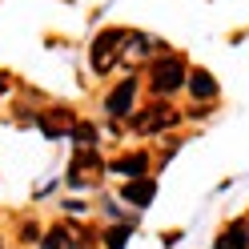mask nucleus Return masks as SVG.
<instances>
[{
  "mask_svg": "<svg viewBox=\"0 0 249 249\" xmlns=\"http://www.w3.org/2000/svg\"><path fill=\"white\" fill-rule=\"evenodd\" d=\"M189 92H193V101H213V97H217V81H213L205 69H197V72L189 76Z\"/></svg>",
  "mask_w": 249,
  "mask_h": 249,
  "instance_id": "nucleus-7",
  "label": "nucleus"
},
{
  "mask_svg": "<svg viewBox=\"0 0 249 249\" xmlns=\"http://www.w3.org/2000/svg\"><path fill=\"white\" fill-rule=\"evenodd\" d=\"M92 169H97V173H101V157H97V153H81V157H76L72 165H69V181H76V185H81L89 173H92Z\"/></svg>",
  "mask_w": 249,
  "mask_h": 249,
  "instance_id": "nucleus-10",
  "label": "nucleus"
},
{
  "mask_svg": "<svg viewBox=\"0 0 249 249\" xmlns=\"http://www.w3.org/2000/svg\"><path fill=\"white\" fill-rule=\"evenodd\" d=\"M217 249H249V225H245V221L229 225L221 237H217Z\"/></svg>",
  "mask_w": 249,
  "mask_h": 249,
  "instance_id": "nucleus-8",
  "label": "nucleus"
},
{
  "mask_svg": "<svg viewBox=\"0 0 249 249\" xmlns=\"http://www.w3.org/2000/svg\"><path fill=\"white\" fill-rule=\"evenodd\" d=\"M0 249H4V241H0Z\"/></svg>",
  "mask_w": 249,
  "mask_h": 249,
  "instance_id": "nucleus-14",
  "label": "nucleus"
},
{
  "mask_svg": "<svg viewBox=\"0 0 249 249\" xmlns=\"http://www.w3.org/2000/svg\"><path fill=\"white\" fill-rule=\"evenodd\" d=\"M133 101H137V81H121V85L105 97V113H108V117H124V113L133 108Z\"/></svg>",
  "mask_w": 249,
  "mask_h": 249,
  "instance_id": "nucleus-5",
  "label": "nucleus"
},
{
  "mask_svg": "<svg viewBox=\"0 0 249 249\" xmlns=\"http://www.w3.org/2000/svg\"><path fill=\"white\" fill-rule=\"evenodd\" d=\"M124 241H129V229H124V225L105 233V249H124Z\"/></svg>",
  "mask_w": 249,
  "mask_h": 249,
  "instance_id": "nucleus-11",
  "label": "nucleus"
},
{
  "mask_svg": "<svg viewBox=\"0 0 249 249\" xmlns=\"http://www.w3.org/2000/svg\"><path fill=\"white\" fill-rule=\"evenodd\" d=\"M173 124H177V113H173V105H169V101L165 105L157 101V105H149L145 113L133 117V129L137 133H161V129H173Z\"/></svg>",
  "mask_w": 249,
  "mask_h": 249,
  "instance_id": "nucleus-3",
  "label": "nucleus"
},
{
  "mask_svg": "<svg viewBox=\"0 0 249 249\" xmlns=\"http://www.w3.org/2000/svg\"><path fill=\"white\" fill-rule=\"evenodd\" d=\"M72 141L81 145V149H89L92 141H97V129H92V124H76V129H72Z\"/></svg>",
  "mask_w": 249,
  "mask_h": 249,
  "instance_id": "nucleus-12",
  "label": "nucleus"
},
{
  "mask_svg": "<svg viewBox=\"0 0 249 249\" xmlns=\"http://www.w3.org/2000/svg\"><path fill=\"white\" fill-rule=\"evenodd\" d=\"M4 89H8V76H0V92H4Z\"/></svg>",
  "mask_w": 249,
  "mask_h": 249,
  "instance_id": "nucleus-13",
  "label": "nucleus"
},
{
  "mask_svg": "<svg viewBox=\"0 0 249 249\" xmlns=\"http://www.w3.org/2000/svg\"><path fill=\"white\" fill-rule=\"evenodd\" d=\"M153 193H157V185H153L149 177H129V181H124V189H121V197L129 201V205H149Z\"/></svg>",
  "mask_w": 249,
  "mask_h": 249,
  "instance_id": "nucleus-6",
  "label": "nucleus"
},
{
  "mask_svg": "<svg viewBox=\"0 0 249 249\" xmlns=\"http://www.w3.org/2000/svg\"><path fill=\"white\" fill-rule=\"evenodd\" d=\"M149 76H153V92H157V97L165 92V97H169L173 89L185 85V65H181L177 56H165V60H157V65H153Z\"/></svg>",
  "mask_w": 249,
  "mask_h": 249,
  "instance_id": "nucleus-2",
  "label": "nucleus"
},
{
  "mask_svg": "<svg viewBox=\"0 0 249 249\" xmlns=\"http://www.w3.org/2000/svg\"><path fill=\"white\" fill-rule=\"evenodd\" d=\"M133 40V33L129 28H105V33L92 40V49H89V60H92V69L97 72H108L121 60V53H124V44Z\"/></svg>",
  "mask_w": 249,
  "mask_h": 249,
  "instance_id": "nucleus-1",
  "label": "nucleus"
},
{
  "mask_svg": "<svg viewBox=\"0 0 249 249\" xmlns=\"http://www.w3.org/2000/svg\"><path fill=\"white\" fill-rule=\"evenodd\" d=\"M36 124H40V133L49 137V141H60L69 129H76V117L69 113V108H44V113L36 117Z\"/></svg>",
  "mask_w": 249,
  "mask_h": 249,
  "instance_id": "nucleus-4",
  "label": "nucleus"
},
{
  "mask_svg": "<svg viewBox=\"0 0 249 249\" xmlns=\"http://www.w3.org/2000/svg\"><path fill=\"white\" fill-rule=\"evenodd\" d=\"M145 169H149L145 153H129V157L113 161V173H121V177H145Z\"/></svg>",
  "mask_w": 249,
  "mask_h": 249,
  "instance_id": "nucleus-9",
  "label": "nucleus"
}]
</instances>
